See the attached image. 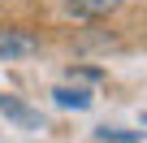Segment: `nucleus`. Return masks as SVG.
Wrapping results in <instances>:
<instances>
[{"mask_svg": "<svg viewBox=\"0 0 147 143\" xmlns=\"http://www.w3.org/2000/svg\"><path fill=\"white\" fill-rule=\"evenodd\" d=\"M0 117H9V121H18V126H26V130H39V126H43L39 108L22 104L18 96H0Z\"/></svg>", "mask_w": 147, "mask_h": 143, "instance_id": "2", "label": "nucleus"}, {"mask_svg": "<svg viewBox=\"0 0 147 143\" xmlns=\"http://www.w3.org/2000/svg\"><path fill=\"white\" fill-rule=\"evenodd\" d=\"M39 52V39L30 30H13V26H0V61H22Z\"/></svg>", "mask_w": 147, "mask_h": 143, "instance_id": "1", "label": "nucleus"}, {"mask_svg": "<svg viewBox=\"0 0 147 143\" xmlns=\"http://www.w3.org/2000/svg\"><path fill=\"white\" fill-rule=\"evenodd\" d=\"M52 100H56L61 108H91V96H87L82 87H56Z\"/></svg>", "mask_w": 147, "mask_h": 143, "instance_id": "4", "label": "nucleus"}, {"mask_svg": "<svg viewBox=\"0 0 147 143\" xmlns=\"http://www.w3.org/2000/svg\"><path fill=\"white\" fill-rule=\"evenodd\" d=\"M74 18H104L113 9H121V0H65Z\"/></svg>", "mask_w": 147, "mask_h": 143, "instance_id": "3", "label": "nucleus"}, {"mask_svg": "<svg viewBox=\"0 0 147 143\" xmlns=\"http://www.w3.org/2000/svg\"><path fill=\"white\" fill-rule=\"evenodd\" d=\"M69 74H78V78H104V69H95V65H78V69H69Z\"/></svg>", "mask_w": 147, "mask_h": 143, "instance_id": "6", "label": "nucleus"}, {"mask_svg": "<svg viewBox=\"0 0 147 143\" xmlns=\"http://www.w3.org/2000/svg\"><path fill=\"white\" fill-rule=\"evenodd\" d=\"M100 143H143V130H125V126H100L95 130Z\"/></svg>", "mask_w": 147, "mask_h": 143, "instance_id": "5", "label": "nucleus"}]
</instances>
